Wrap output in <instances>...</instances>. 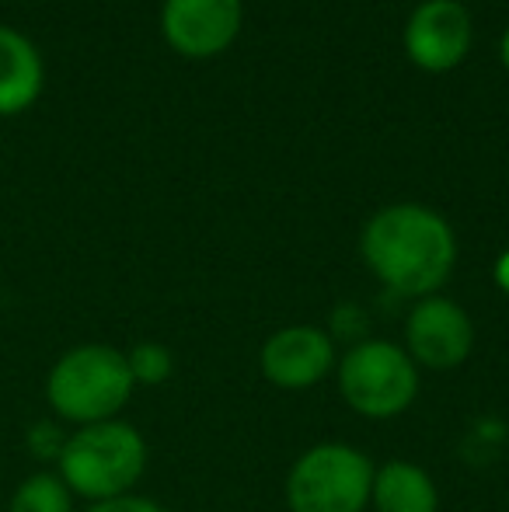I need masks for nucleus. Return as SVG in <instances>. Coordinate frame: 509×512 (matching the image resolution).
<instances>
[{"instance_id":"6","label":"nucleus","mask_w":509,"mask_h":512,"mask_svg":"<svg viewBox=\"0 0 509 512\" xmlns=\"http://www.w3.org/2000/svg\"><path fill=\"white\" fill-rule=\"evenodd\" d=\"M405 342L408 356L415 366H426V370L447 373L457 370L464 359L471 356V345H475V324L464 314V307H457L447 297H422L412 307L405 321Z\"/></svg>"},{"instance_id":"15","label":"nucleus","mask_w":509,"mask_h":512,"mask_svg":"<svg viewBox=\"0 0 509 512\" xmlns=\"http://www.w3.org/2000/svg\"><path fill=\"white\" fill-rule=\"evenodd\" d=\"M84 512H168V509H161L154 499H143V495H123V499L91 502Z\"/></svg>"},{"instance_id":"4","label":"nucleus","mask_w":509,"mask_h":512,"mask_svg":"<svg viewBox=\"0 0 509 512\" xmlns=\"http://www.w3.org/2000/svg\"><path fill=\"white\" fill-rule=\"evenodd\" d=\"M374 464L346 443H318L297 457L286 478L290 512H367Z\"/></svg>"},{"instance_id":"11","label":"nucleus","mask_w":509,"mask_h":512,"mask_svg":"<svg viewBox=\"0 0 509 512\" xmlns=\"http://www.w3.org/2000/svg\"><path fill=\"white\" fill-rule=\"evenodd\" d=\"M377 512H436L440 495L436 485L419 464L391 460L381 471H374V492H370Z\"/></svg>"},{"instance_id":"17","label":"nucleus","mask_w":509,"mask_h":512,"mask_svg":"<svg viewBox=\"0 0 509 512\" xmlns=\"http://www.w3.org/2000/svg\"><path fill=\"white\" fill-rule=\"evenodd\" d=\"M499 60H503V67H506V74H509V25H506V32H503V42H499Z\"/></svg>"},{"instance_id":"16","label":"nucleus","mask_w":509,"mask_h":512,"mask_svg":"<svg viewBox=\"0 0 509 512\" xmlns=\"http://www.w3.org/2000/svg\"><path fill=\"white\" fill-rule=\"evenodd\" d=\"M496 286L509 297V251H503V255L496 258Z\"/></svg>"},{"instance_id":"13","label":"nucleus","mask_w":509,"mask_h":512,"mask_svg":"<svg viewBox=\"0 0 509 512\" xmlns=\"http://www.w3.org/2000/svg\"><path fill=\"white\" fill-rule=\"evenodd\" d=\"M126 363H129V373H133L136 384H147V387H157L171 377L175 370V359H171V349H164L161 342H140L126 352Z\"/></svg>"},{"instance_id":"7","label":"nucleus","mask_w":509,"mask_h":512,"mask_svg":"<svg viewBox=\"0 0 509 512\" xmlns=\"http://www.w3.org/2000/svg\"><path fill=\"white\" fill-rule=\"evenodd\" d=\"M245 21L241 0H164L161 32L178 56L210 60L234 46Z\"/></svg>"},{"instance_id":"5","label":"nucleus","mask_w":509,"mask_h":512,"mask_svg":"<svg viewBox=\"0 0 509 512\" xmlns=\"http://www.w3.org/2000/svg\"><path fill=\"white\" fill-rule=\"evenodd\" d=\"M346 405L367 418L401 415L419 394V370L401 345L387 338L356 342L335 366Z\"/></svg>"},{"instance_id":"12","label":"nucleus","mask_w":509,"mask_h":512,"mask_svg":"<svg viewBox=\"0 0 509 512\" xmlns=\"http://www.w3.org/2000/svg\"><path fill=\"white\" fill-rule=\"evenodd\" d=\"M7 512H74V492L63 485L60 474L39 471L28 474L18 488H14Z\"/></svg>"},{"instance_id":"8","label":"nucleus","mask_w":509,"mask_h":512,"mask_svg":"<svg viewBox=\"0 0 509 512\" xmlns=\"http://www.w3.org/2000/svg\"><path fill=\"white\" fill-rule=\"evenodd\" d=\"M405 56L426 74H447L471 49V14L461 0H426L405 25Z\"/></svg>"},{"instance_id":"9","label":"nucleus","mask_w":509,"mask_h":512,"mask_svg":"<svg viewBox=\"0 0 509 512\" xmlns=\"http://www.w3.org/2000/svg\"><path fill=\"white\" fill-rule=\"evenodd\" d=\"M258 366L269 384L283 387V391H304L335 370V345L321 328L293 324V328H279L276 335L265 338Z\"/></svg>"},{"instance_id":"10","label":"nucleus","mask_w":509,"mask_h":512,"mask_svg":"<svg viewBox=\"0 0 509 512\" xmlns=\"http://www.w3.org/2000/svg\"><path fill=\"white\" fill-rule=\"evenodd\" d=\"M42 56L28 35L0 25V115H18L42 95Z\"/></svg>"},{"instance_id":"1","label":"nucleus","mask_w":509,"mask_h":512,"mask_svg":"<svg viewBox=\"0 0 509 512\" xmlns=\"http://www.w3.org/2000/svg\"><path fill=\"white\" fill-rule=\"evenodd\" d=\"M367 269L398 297H433L457 262V237L436 209L394 203L377 209L360 237Z\"/></svg>"},{"instance_id":"2","label":"nucleus","mask_w":509,"mask_h":512,"mask_svg":"<svg viewBox=\"0 0 509 512\" xmlns=\"http://www.w3.org/2000/svg\"><path fill=\"white\" fill-rule=\"evenodd\" d=\"M143 471H147V443L133 425L119 418L77 425L74 432H67V443L56 457V474L63 485L88 502L133 495Z\"/></svg>"},{"instance_id":"3","label":"nucleus","mask_w":509,"mask_h":512,"mask_svg":"<svg viewBox=\"0 0 509 512\" xmlns=\"http://www.w3.org/2000/svg\"><path fill=\"white\" fill-rule=\"evenodd\" d=\"M133 373L126 352L102 342L74 345L53 363L46 377V401L56 418L74 425L109 422L133 398Z\"/></svg>"},{"instance_id":"14","label":"nucleus","mask_w":509,"mask_h":512,"mask_svg":"<svg viewBox=\"0 0 509 512\" xmlns=\"http://www.w3.org/2000/svg\"><path fill=\"white\" fill-rule=\"evenodd\" d=\"M63 443H67V432H60V425H53V422H39L28 432V450L39 460H56Z\"/></svg>"}]
</instances>
